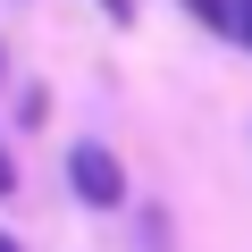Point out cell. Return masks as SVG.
<instances>
[{
	"label": "cell",
	"mask_w": 252,
	"mask_h": 252,
	"mask_svg": "<svg viewBox=\"0 0 252 252\" xmlns=\"http://www.w3.org/2000/svg\"><path fill=\"white\" fill-rule=\"evenodd\" d=\"M67 193H76L84 210H118V202H126L118 152H109V143H76V152H67Z\"/></svg>",
	"instance_id": "1"
},
{
	"label": "cell",
	"mask_w": 252,
	"mask_h": 252,
	"mask_svg": "<svg viewBox=\"0 0 252 252\" xmlns=\"http://www.w3.org/2000/svg\"><path fill=\"white\" fill-rule=\"evenodd\" d=\"M17 185V160H9V143H0V193H9Z\"/></svg>",
	"instance_id": "4"
},
{
	"label": "cell",
	"mask_w": 252,
	"mask_h": 252,
	"mask_svg": "<svg viewBox=\"0 0 252 252\" xmlns=\"http://www.w3.org/2000/svg\"><path fill=\"white\" fill-rule=\"evenodd\" d=\"M185 9H193L210 34H235V0H185Z\"/></svg>",
	"instance_id": "2"
},
{
	"label": "cell",
	"mask_w": 252,
	"mask_h": 252,
	"mask_svg": "<svg viewBox=\"0 0 252 252\" xmlns=\"http://www.w3.org/2000/svg\"><path fill=\"white\" fill-rule=\"evenodd\" d=\"M235 42H252V0H235Z\"/></svg>",
	"instance_id": "3"
},
{
	"label": "cell",
	"mask_w": 252,
	"mask_h": 252,
	"mask_svg": "<svg viewBox=\"0 0 252 252\" xmlns=\"http://www.w3.org/2000/svg\"><path fill=\"white\" fill-rule=\"evenodd\" d=\"M0 252H26V244H17V235H0Z\"/></svg>",
	"instance_id": "6"
},
{
	"label": "cell",
	"mask_w": 252,
	"mask_h": 252,
	"mask_svg": "<svg viewBox=\"0 0 252 252\" xmlns=\"http://www.w3.org/2000/svg\"><path fill=\"white\" fill-rule=\"evenodd\" d=\"M101 9H109V17H118V26H126V17H135V0H101Z\"/></svg>",
	"instance_id": "5"
}]
</instances>
